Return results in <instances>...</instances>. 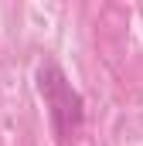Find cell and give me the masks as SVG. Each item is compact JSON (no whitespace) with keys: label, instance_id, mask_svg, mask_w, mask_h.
<instances>
[{"label":"cell","instance_id":"1","mask_svg":"<svg viewBox=\"0 0 143 146\" xmlns=\"http://www.w3.org/2000/svg\"><path fill=\"white\" fill-rule=\"evenodd\" d=\"M37 92L44 99V109H48V119H51V129L58 136V143H68L78 136L82 122H85V102L78 95V88L68 82V75L61 72L58 61H41L37 65Z\"/></svg>","mask_w":143,"mask_h":146}]
</instances>
